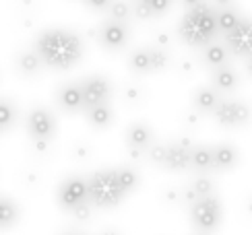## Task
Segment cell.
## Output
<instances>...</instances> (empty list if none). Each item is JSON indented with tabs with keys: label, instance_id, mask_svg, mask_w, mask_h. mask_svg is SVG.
I'll return each mask as SVG.
<instances>
[{
	"label": "cell",
	"instance_id": "1f68e13d",
	"mask_svg": "<svg viewBox=\"0 0 252 235\" xmlns=\"http://www.w3.org/2000/svg\"><path fill=\"white\" fill-rule=\"evenodd\" d=\"M151 6H153V10H155V15H161V13H165L167 8H170V4H172V0H147Z\"/></svg>",
	"mask_w": 252,
	"mask_h": 235
},
{
	"label": "cell",
	"instance_id": "30bf717a",
	"mask_svg": "<svg viewBox=\"0 0 252 235\" xmlns=\"http://www.w3.org/2000/svg\"><path fill=\"white\" fill-rule=\"evenodd\" d=\"M128 39V27L124 25V21H116V19H110L106 25L101 27L99 31V41L103 48L108 50H118L126 44Z\"/></svg>",
	"mask_w": 252,
	"mask_h": 235
},
{
	"label": "cell",
	"instance_id": "f35d334b",
	"mask_svg": "<svg viewBox=\"0 0 252 235\" xmlns=\"http://www.w3.org/2000/svg\"><path fill=\"white\" fill-rule=\"evenodd\" d=\"M217 2H219V4H223V6H225V4H229V0H217Z\"/></svg>",
	"mask_w": 252,
	"mask_h": 235
},
{
	"label": "cell",
	"instance_id": "d4e9b609",
	"mask_svg": "<svg viewBox=\"0 0 252 235\" xmlns=\"http://www.w3.org/2000/svg\"><path fill=\"white\" fill-rule=\"evenodd\" d=\"M15 120H17L15 105L8 99H2V103H0V128H2V132H8L15 126Z\"/></svg>",
	"mask_w": 252,
	"mask_h": 235
},
{
	"label": "cell",
	"instance_id": "d590c367",
	"mask_svg": "<svg viewBox=\"0 0 252 235\" xmlns=\"http://www.w3.org/2000/svg\"><path fill=\"white\" fill-rule=\"evenodd\" d=\"M75 153H77L79 159H87V148H85V147H77Z\"/></svg>",
	"mask_w": 252,
	"mask_h": 235
},
{
	"label": "cell",
	"instance_id": "ffe728a7",
	"mask_svg": "<svg viewBox=\"0 0 252 235\" xmlns=\"http://www.w3.org/2000/svg\"><path fill=\"white\" fill-rule=\"evenodd\" d=\"M0 205H2V206H0V223H2V229L15 227L17 221H19V206H17V202L4 196Z\"/></svg>",
	"mask_w": 252,
	"mask_h": 235
},
{
	"label": "cell",
	"instance_id": "603a6c76",
	"mask_svg": "<svg viewBox=\"0 0 252 235\" xmlns=\"http://www.w3.org/2000/svg\"><path fill=\"white\" fill-rule=\"evenodd\" d=\"M227 60V52L223 46H219V44H209L207 50H205V62L209 64V66H213V68H219V66H223Z\"/></svg>",
	"mask_w": 252,
	"mask_h": 235
},
{
	"label": "cell",
	"instance_id": "7402d4cb",
	"mask_svg": "<svg viewBox=\"0 0 252 235\" xmlns=\"http://www.w3.org/2000/svg\"><path fill=\"white\" fill-rule=\"evenodd\" d=\"M116 172V177L120 181V186L122 190L128 194V192H134L136 188H139V174L134 172V169L130 167H118V169H114Z\"/></svg>",
	"mask_w": 252,
	"mask_h": 235
},
{
	"label": "cell",
	"instance_id": "4316f807",
	"mask_svg": "<svg viewBox=\"0 0 252 235\" xmlns=\"http://www.w3.org/2000/svg\"><path fill=\"white\" fill-rule=\"evenodd\" d=\"M151 62H153V72L163 70L167 66V62H170V56H167V52L161 48H151Z\"/></svg>",
	"mask_w": 252,
	"mask_h": 235
},
{
	"label": "cell",
	"instance_id": "9a60e30c",
	"mask_svg": "<svg viewBox=\"0 0 252 235\" xmlns=\"http://www.w3.org/2000/svg\"><path fill=\"white\" fill-rule=\"evenodd\" d=\"M153 143V132L147 124L136 122L126 130V145L134 148H149Z\"/></svg>",
	"mask_w": 252,
	"mask_h": 235
},
{
	"label": "cell",
	"instance_id": "7c38bea8",
	"mask_svg": "<svg viewBox=\"0 0 252 235\" xmlns=\"http://www.w3.org/2000/svg\"><path fill=\"white\" fill-rule=\"evenodd\" d=\"M58 103L62 110L66 112H79V110H85V97H83V89H81V83H68L64 87H60L58 91Z\"/></svg>",
	"mask_w": 252,
	"mask_h": 235
},
{
	"label": "cell",
	"instance_id": "d6986e66",
	"mask_svg": "<svg viewBox=\"0 0 252 235\" xmlns=\"http://www.w3.org/2000/svg\"><path fill=\"white\" fill-rule=\"evenodd\" d=\"M87 112V120L91 126H95V128H108L114 120V114L110 110V105L108 103H101V105H95V108H89L85 110Z\"/></svg>",
	"mask_w": 252,
	"mask_h": 235
},
{
	"label": "cell",
	"instance_id": "6da1fadb",
	"mask_svg": "<svg viewBox=\"0 0 252 235\" xmlns=\"http://www.w3.org/2000/svg\"><path fill=\"white\" fill-rule=\"evenodd\" d=\"M37 52L48 66L66 70L81 60L83 41L66 29H48L37 39Z\"/></svg>",
	"mask_w": 252,
	"mask_h": 235
},
{
	"label": "cell",
	"instance_id": "f1b7e54d",
	"mask_svg": "<svg viewBox=\"0 0 252 235\" xmlns=\"http://www.w3.org/2000/svg\"><path fill=\"white\" fill-rule=\"evenodd\" d=\"M165 153H167V147H163V145H151L149 148H147V157H149V161H153L157 165H163Z\"/></svg>",
	"mask_w": 252,
	"mask_h": 235
},
{
	"label": "cell",
	"instance_id": "4dcf8cb0",
	"mask_svg": "<svg viewBox=\"0 0 252 235\" xmlns=\"http://www.w3.org/2000/svg\"><path fill=\"white\" fill-rule=\"evenodd\" d=\"M134 15L139 19H151L155 15V10H153V6L149 2H147V0H136L134 2Z\"/></svg>",
	"mask_w": 252,
	"mask_h": 235
},
{
	"label": "cell",
	"instance_id": "83f0119b",
	"mask_svg": "<svg viewBox=\"0 0 252 235\" xmlns=\"http://www.w3.org/2000/svg\"><path fill=\"white\" fill-rule=\"evenodd\" d=\"M128 13H130V8H128V4H126L124 0H116V2L110 4V15H112V19L126 21V19H128Z\"/></svg>",
	"mask_w": 252,
	"mask_h": 235
},
{
	"label": "cell",
	"instance_id": "836d02e7",
	"mask_svg": "<svg viewBox=\"0 0 252 235\" xmlns=\"http://www.w3.org/2000/svg\"><path fill=\"white\" fill-rule=\"evenodd\" d=\"M139 97H141L139 89H126V99H130V101H136Z\"/></svg>",
	"mask_w": 252,
	"mask_h": 235
},
{
	"label": "cell",
	"instance_id": "74e56055",
	"mask_svg": "<svg viewBox=\"0 0 252 235\" xmlns=\"http://www.w3.org/2000/svg\"><path fill=\"white\" fill-rule=\"evenodd\" d=\"M99 235H120V233L116 229H106V231H101Z\"/></svg>",
	"mask_w": 252,
	"mask_h": 235
},
{
	"label": "cell",
	"instance_id": "cb8c5ba5",
	"mask_svg": "<svg viewBox=\"0 0 252 235\" xmlns=\"http://www.w3.org/2000/svg\"><path fill=\"white\" fill-rule=\"evenodd\" d=\"M188 188L194 192L196 198H205V196H213L215 184H213L211 177H207V176H196V177L192 179V184L188 186Z\"/></svg>",
	"mask_w": 252,
	"mask_h": 235
},
{
	"label": "cell",
	"instance_id": "44dd1931",
	"mask_svg": "<svg viewBox=\"0 0 252 235\" xmlns=\"http://www.w3.org/2000/svg\"><path fill=\"white\" fill-rule=\"evenodd\" d=\"M41 56H39V52H23V54L19 56L17 60V68L23 72V74H35L41 66Z\"/></svg>",
	"mask_w": 252,
	"mask_h": 235
},
{
	"label": "cell",
	"instance_id": "5b68a950",
	"mask_svg": "<svg viewBox=\"0 0 252 235\" xmlns=\"http://www.w3.org/2000/svg\"><path fill=\"white\" fill-rule=\"evenodd\" d=\"M215 120L225 126V128H240L246 126L252 118L250 105L244 101H236V99H225L217 105V110L213 112Z\"/></svg>",
	"mask_w": 252,
	"mask_h": 235
},
{
	"label": "cell",
	"instance_id": "d6a6232c",
	"mask_svg": "<svg viewBox=\"0 0 252 235\" xmlns=\"http://www.w3.org/2000/svg\"><path fill=\"white\" fill-rule=\"evenodd\" d=\"M87 4L93 8H103V6L110 4V0H87Z\"/></svg>",
	"mask_w": 252,
	"mask_h": 235
},
{
	"label": "cell",
	"instance_id": "e0dca14e",
	"mask_svg": "<svg viewBox=\"0 0 252 235\" xmlns=\"http://www.w3.org/2000/svg\"><path fill=\"white\" fill-rule=\"evenodd\" d=\"M190 167L198 169V172L213 169V147H205V145L192 147V151H190Z\"/></svg>",
	"mask_w": 252,
	"mask_h": 235
},
{
	"label": "cell",
	"instance_id": "ab89813d",
	"mask_svg": "<svg viewBox=\"0 0 252 235\" xmlns=\"http://www.w3.org/2000/svg\"><path fill=\"white\" fill-rule=\"evenodd\" d=\"M248 210H250V212H252V200H250V206H248Z\"/></svg>",
	"mask_w": 252,
	"mask_h": 235
},
{
	"label": "cell",
	"instance_id": "ba28073f",
	"mask_svg": "<svg viewBox=\"0 0 252 235\" xmlns=\"http://www.w3.org/2000/svg\"><path fill=\"white\" fill-rule=\"evenodd\" d=\"M27 130L33 141H52V136L56 132V120L48 110L37 108L29 114L27 120Z\"/></svg>",
	"mask_w": 252,
	"mask_h": 235
},
{
	"label": "cell",
	"instance_id": "8d00e7d4",
	"mask_svg": "<svg viewBox=\"0 0 252 235\" xmlns=\"http://www.w3.org/2000/svg\"><path fill=\"white\" fill-rule=\"evenodd\" d=\"M244 66H246V74L252 79V56H248V58H246V64H244Z\"/></svg>",
	"mask_w": 252,
	"mask_h": 235
},
{
	"label": "cell",
	"instance_id": "4fadbf2b",
	"mask_svg": "<svg viewBox=\"0 0 252 235\" xmlns=\"http://www.w3.org/2000/svg\"><path fill=\"white\" fill-rule=\"evenodd\" d=\"M240 161V153L234 145H215L213 147V172H229Z\"/></svg>",
	"mask_w": 252,
	"mask_h": 235
},
{
	"label": "cell",
	"instance_id": "8992f818",
	"mask_svg": "<svg viewBox=\"0 0 252 235\" xmlns=\"http://www.w3.org/2000/svg\"><path fill=\"white\" fill-rule=\"evenodd\" d=\"M89 198V181L83 177H70L66 181H62V186L58 190V202L64 208H75L81 202H87Z\"/></svg>",
	"mask_w": 252,
	"mask_h": 235
},
{
	"label": "cell",
	"instance_id": "484cf974",
	"mask_svg": "<svg viewBox=\"0 0 252 235\" xmlns=\"http://www.w3.org/2000/svg\"><path fill=\"white\" fill-rule=\"evenodd\" d=\"M238 23H240V17H238L236 10L223 8L217 13V25H219V31H223V33H229Z\"/></svg>",
	"mask_w": 252,
	"mask_h": 235
},
{
	"label": "cell",
	"instance_id": "3957f363",
	"mask_svg": "<svg viewBox=\"0 0 252 235\" xmlns=\"http://www.w3.org/2000/svg\"><path fill=\"white\" fill-rule=\"evenodd\" d=\"M87 181H89V198L99 208H116L126 194L114 169H101V172L93 174Z\"/></svg>",
	"mask_w": 252,
	"mask_h": 235
},
{
	"label": "cell",
	"instance_id": "e575fe53",
	"mask_svg": "<svg viewBox=\"0 0 252 235\" xmlns=\"http://www.w3.org/2000/svg\"><path fill=\"white\" fill-rule=\"evenodd\" d=\"M203 0H182V4L186 6V8H194V6H198Z\"/></svg>",
	"mask_w": 252,
	"mask_h": 235
},
{
	"label": "cell",
	"instance_id": "f546056e",
	"mask_svg": "<svg viewBox=\"0 0 252 235\" xmlns=\"http://www.w3.org/2000/svg\"><path fill=\"white\" fill-rule=\"evenodd\" d=\"M91 206H93V202H91V200L81 202L79 206L72 208V215H75V219H77V221L85 223V221H89V219H91Z\"/></svg>",
	"mask_w": 252,
	"mask_h": 235
},
{
	"label": "cell",
	"instance_id": "9c48e42d",
	"mask_svg": "<svg viewBox=\"0 0 252 235\" xmlns=\"http://www.w3.org/2000/svg\"><path fill=\"white\" fill-rule=\"evenodd\" d=\"M81 89H83V97H85V110L95 108V105H101V103H108L110 93H112L108 79L99 77V74L83 79Z\"/></svg>",
	"mask_w": 252,
	"mask_h": 235
},
{
	"label": "cell",
	"instance_id": "7a4b0ae2",
	"mask_svg": "<svg viewBox=\"0 0 252 235\" xmlns=\"http://www.w3.org/2000/svg\"><path fill=\"white\" fill-rule=\"evenodd\" d=\"M217 31V13L209 8L205 2H201L194 8H188L178 33L188 46H209Z\"/></svg>",
	"mask_w": 252,
	"mask_h": 235
},
{
	"label": "cell",
	"instance_id": "ac0fdd59",
	"mask_svg": "<svg viewBox=\"0 0 252 235\" xmlns=\"http://www.w3.org/2000/svg\"><path fill=\"white\" fill-rule=\"evenodd\" d=\"M128 66L132 72L136 74H147V72H153V62H151V48H141V50H134L130 58H128Z\"/></svg>",
	"mask_w": 252,
	"mask_h": 235
},
{
	"label": "cell",
	"instance_id": "2e32d148",
	"mask_svg": "<svg viewBox=\"0 0 252 235\" xmlns=\"http://www.w3.org/2000/svg\"><path fill=\"white\" fill-rule=\"evenodd\" d=\"M213 85H215L217 91L232 93L238 87V74H236V70L229 68V66H219L213 72Z\"/></svg>",
	"mask_w": 252,
	"mask_h": 235
},
{
	"label": "cell",
	"instance_id": "5bb4252c",
	"mask_svg": "<svg viewBox=\"0 0 252 235\" xmlns=\"http://www.w3.org/2000/svg\"><path fill=\"white\" fill-rule=\"evenodd\" d=\"M192 103H194V110H196V112H201V114H211V112L217 110V105L221 103V97H219V91H217V89L201 87V89L194 91Z\"/></svg>",
	"mask_w": 252,
	"mask_h": 235
},
{
	"label": "cell",
	"instance_id": "52a82bcc",
	"mask_svg": "<svg viewBox=\"0 0 252 235\" xmlns=\"http://www.w3.org/2000/svg\"><path fill=\"white\" fill-rule=\"evenodd\" d=\"M225 41L236 56H252V21L240 19V23L229 33H225Z\"/></svg>",
	"mask_w": 252,
	"mask_h": 235
},
{
	"label": "cell",
	"instance_id": "8fae6325",
	"mask_svg": "<svg viewBox=\"0 0 252 235\" xmlns=\"http://www.w3.org/2000/svg\"><path fill=\"white\" fill-rule=\"evenodd\" d=\"M190 151H192V147L188 145L186 141L167 145L163 167L170 169V172H184V169L190 167Z\"/></svg>",
	"mask_w": 252,
	"mask_h": 235
},
{
	"label": "cell",
	"instance_id": "277c9868",
	"mask_svg": "<svg viewBox=\"0 0 252 235\" xmlns=\"http://www.w3.org/2000/svg\"><path fill=\"white\" fill-rule=\"evenodd\" d=\"M221 202H219L217 196H205V198H198L190 205V217L192 223L203 229V231H213L219 227L221 223Z\"/></svg>",
	"mask_w": 252,
	"mask_h": 235
}]
</instances>
